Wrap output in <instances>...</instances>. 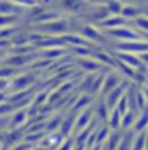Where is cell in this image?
Masks as SVG:
<instances>
[{
	"instance_id": "obj_26",
	"label": "cell",
	"mask_w": 148,
	"mask_h": 150,
	"mask_svg": "<svg viewBox=\"0 0 148 150\" xmlns=\"http://www.w3.org/2000/svg\"><path fill=\"white\" fill-rule=\"evenodd\" d=\"M147 150H148V149H147Z\"/></svg>"
},
{
	"instance_id": "obj_9",
	"label": "cell",
	"mask_w": 148,
	"mask_h": 150,
	"mask_svg": "<svg viewBox=\"0 0 148 150\" xmlns=\"http://www.w3.org/2000/svg\"><path fill=\"white\" fill-rule=\"evenodd\" d=\"M136 112L134 110H127V112L122 115V122H120V129H124V131H127V129H131L132 126H134V122H136Z\"/></svg>"
},
{
	"instance_id": "obj_14",
	"label": "cell",
	"mask_w": 148,
	"mask_h": 150,
	"mask_svg": "<svg viewBox=\"0 0 148 150\" xmlns=\"http://www.w3.org/2000/svg\"><path fill=\"white\" fill-rule=\"evenodd\" d=\"M63 40L70 42V44H77V45H87L89 42L85 40V37H78V35H63Z\"/></svg>"
},
{
	"instance_id": "obj_24",
	"label": "cell",
	"mask_w": 148,
	"mask_h": 150,
	"mask_svg": "<svg viewBox=\"0 0 148 150\" xmlns=\"http://www.w3.org/2000/svg\"><path fill=\"white\" fill-rule=\"evenodd\" d=\"M0 150H4V147H2V142H0Z\"/></svg>"
},
{
	"instance_id": "obj_20",
	"label": "cell",
	"mask_w": 148,
	"mask_h": 150,
	"mask_svg": "<svg viewBox=\"0 0 148 150\" xmlns=\"http://www.w3.org/2000/svg\"><path fill=\"white\" fill-rule=\"evenodd\" d=\"M63 54V49L61 47H54V49H49V52H44L45 58H58Z\"/></svg>"
},
{
	"instance_id": "obj_11",
	"label": "cell",
	"mask_w": 148,
	"mask_h": 150,
	"mask_svg": "<svg viewBox=\"0 0 148 150\" xmlns=\"http://www.w3.org/2000/svg\"><path fill=\"white\" fill-rule=\"evenodd\" d=\"M82 35L85 38H89V40H96V42H101L103 40V35H101V32L99 30H96L94 26H84L82 28Z\"/></svg>"
},
{
	"instance_id": "obj_8",
	"label": "cell",
	"mask_w": 148,
	"mask_h": 150,
	"mask_svg": "<svg viewBox=\"0 0 148 150\" xmlns=\"http://www.w3.org/2000/svg\"><path fill=\"white\" fill-rule=\"evenodd\" d=\"M120 82V75L118 74H110L106 79H105V82H103V87H101V93H103V96H106L108 93H110L111 89L117 86Z\"/></svg>"
},
{
	"instance_id": "obj_22",
	"label": "cell",
	"mask_w": 148,
	"mask_h": 150,
	"mask_svg": "<svg viewBox=\"0 0 148 150\" xmlns=\"http://www.w3.org/2000/svg\"><path fill=\"white\" fill-rule=\"evenodd\" d=\"M11 2H14L16 5H21V7H32V5H35V0H11Z\"/></svg>"
},
{
	"instance_id": "obj_12",
	"label": "cell",
	"mask_w": 148,
	"mask_h": 150,
	"mask_svg": "<svg viewBox=\"0 0 148 150\" xmlns=\"http://www.w3.org/2000/svg\"><path fill=\"white\" fill-rule=\"evenodd\" d=\"M80 67L84 70H87V72H98V70H101V63L96 61V59H91V56L80 59Z\"/></svg>"
},
{
	"instance_id": "obj_16",
	"label": "cell",
	"mask_w": 148,
	"mask_h": 150,
	"mask_svg": "<svg viewBox=\"0 0 148 150\" xmlns=\"http://www.w3.org/2000/svg\"><path fill=\"white\" fill-rule=\"evenodd\" d=\"M134 25H136V28H140V30H143L147 33L148 32V16H138L134 19Z\"/></svg>"
},
{
	"instance_id": "obj_3",
	"label": "cell",
	"mask_w": 148,
	"mask_h": 150,
	"mask_svg": "<svg viewBox=\"0 0 148 150\" xmlns=\"http://www.w3.org/2000/svg\"><path fill=\"white\" fill-rule=\"evenodd\" d=\"M124 89H125V84H122L120 87H113L110 93L105 96V103L108 105V108H115L117 103L120 101V98L124 96Z\"/></svg>"
},
{
	"instance_id": "obj_13",
	"label": "cell",
	"mask_w": 148,
	"mask_h": 150,
	"mask_svg": "<svg viewBox=\"0 0 148 150\" xmlns=\"http://www.w3.org/2000/svg\"><path fill=\"white\" fill-rule=\"evenodd\" d=\"M45 30L49 32V33H52V35H63V32L66 30V23L65 21H54V23H49V25H45Z\"/></svg>"
},
{
	"instance_id": "obj_2",
	"label": "cell",
	"mask_w": 148,
	"mask_h": 150,
	"mask_svg": "<svg viewBox=\"0 0 148 150\" xmlns=\"http://www.w3.org/2000/svg\"><path fill=\"white\" fill-rule=\"evenodd\" d=\"M108 33L115 38H120V40H140V38H141V33L134 32V30L129 28L127 25H125V26H118V28H110Z\"/></svg>"
},
{
	"instance_id": "obj_4",
	"label": "cell",
	"mask_w": 148,
	"mask_h": 150,
	"mask_svg": "<svg viewBox=\"0 0 148 150\" xmlns=\"http://www.w3.org/2000/svg\"><path fill=\"white\" fill-rule=\"evenodd\" d=\"M118 59H122V63H125V65H129L131 68H136V70H140L143 67L141 56H134L132 52H118Z\"/></svg>"
},
{
	"instance_id": "obj_1",
	"label": "cell",
	"mask_w": 148,
	"mask_h": 150,
	"mask_svg": "<svg viewBox=\"0 0 148 150\" xmlns=\"http://www.w3.org/2000/svg\"><path fill=\"white\" fill-rule=\"evenodd\" d=\"M92 113H94V107L91 108V105H89L85 110H82V112L77 113V120H75L73 133H72V134H78L80 131H84V129L91 124V117H92Z\"/></svg>"
},
{
	"instance_id": "obj_15",
	"label": "cell",
	"mask_w": 148,
	"mask_h": 150,
	"mask_svg": "<svg viewBox=\"0 0 148 150\" xmlns=\"http://www.w3.org/2000/svg\"><path fill=\"white\" fill-rule=\"evenodd\" d=\"M125 19H129V18H138L140 16V11L136 9V7H129V5H125V7H122V12H120Z\"/></svg>"
},
{
	"instance_id": "obj_18",
	"label": "cell",
	"mask_w": 148,
	"mask_h": 150,
	"mask_svg": "<svg viewBox=\"0 0 148 150\" xmlns=\"http://www.w3.org/2000/svg\"><path fill=\"white\" fill-rule=\"evenodd\" d=\"M14 21H16V16H12V14H9V16L7 14H2L0 16V28L2 26H7V25H12Z\"/></svg>"
},
{
	"instance_id": "obj_21",
	"label": "cell",
	"mask_w": 148,
	"mask_h": 150,
	"mask_svg": "<svg viewBox=\"0 0 148 150\" xmlns=\"http://www.w3.org/2000/svg\"><path fill=\"white\" fill-rule=\"evenodd\" d=\"M96 58H98L99 61H103V63H108V65H111V67H117V65H113V59H111L108 54H101V52H98Z\"/></svg>"
},
{
	"instance_id": "obj_17",
	"label": "cell",
	"mask_w": 148,
	"mask_h": 150,
	"mask_svg": "<svg viewBox=\"0 0 148 150\" xmlns=\"http://www.w3.org/2000/svg\"><path fill=\"white\" fill-rule=\"evenodd\" d=\"M72 149H73V142H72V138H70V136H65V138L61 140V143H59L54 150H72Z\"/></svg>"
},
{
	"instance_id": "obj_10",
	"label": "cell",
	"mask_w": 148,
	"mask_h": 150,
	"mask_svg": "<svg viewBox=\"0 0 148 150\" xmlns=\"http://www.w3.org/2000/svg\"><path fill=\"white\" fill-rule=\"evenodd\" d=\"M120 122H122V113L118 112V108H111L110 115H108V126H110V129L111 131L118 129Z\"/></svg>"
},
{
	"instance_id": "obj_25",
	"label": "cell",
	"mask_w": 148,
	"mask_h": 150,
	"mask_svg": "<svg viewBox=\"0 0 148 150\" xmlns=\"http://www.w3.org/2000/svg\"><path fill=\"white\" fill-rule=\"evenodd\" d=\"M147 68H148V67H147Z\"/></svg>"
},
{
	"instance_id": "obj_7",
	"label": "cell",
	"mask_w": 148,
	"mask_h": 150,
	"mask_svg": "<svg viewBox=\"0 0 148 150\" xmlns=\"http://www.w3.org/2000/svg\"><path fill=\"white\" fill-rule=\"evenodd\" d=\"M148 127V108H143L140 115L136 117V122H134V126H132V131L134 133H141V131H145Z\"/></svg>"
},
{
	"instance_id": "obj_5",
	"label": "cell",
	"mask_w": 148,
	"mask_h": 150,
	"mask_svg": "<svg viewBox=\"0 0 148 150\" xmlns=\"http://www.w3.org/2000/svg\"><path fill=\"white\" fill-rule=\"evenodd\" d=\"M101 25H103L105 28H108V30H110V28L125 26V25H127V19H125L122 14H120V16H118V14H113L111 18H106V19H103V21H101Z\"/></svg>"
},
{
	"instance_id": "obj_19",
	"label": "cell",
	"mask_w": 148,
	"mask_h": 150,
	"mask_svg": "<svg viewBox=\"0 0 148 150\" xmlns=\"http://www.w3.org/2000/svg\"><path fill=\"white\" fill-rule=\"evenodd\" d=\"M106 7H108V11H110L111 14H120V12H122V5H120L118 2H113V0H111V2H108Z\"/></svg>"
},
{
	"instance_id": "obj_23",
	"label": "cell",
	"mask_w": 148,
	"mask_h": 150,
	"mask_svg": "<svg viewBox=\"0 0 148 150\" xmlns=\"http://www.w3.org/2000/svg\"><path fill=\"white\" fill-rule=\"evenodd\" d=\"M141 59H143V61H148V51L147 52H143V54H141ZM148 65V63H147Z\"/></svg>"
},
{
	"instance_id": "obj_6",
	"label": "cell",
	"mask_w": 148,
	"mask_h": 150,
	"mask_svg": "<svg viewBox=\"0 0 148 150\" xmlns=\"http://www.w3.org/2000/svg\"><path fill=\"white\" fill-rule=\"evenodd\" d=\"M26 120H28V110H26V108H23V110L18 108L16 115H14V117L11 119V122H9V129H18V127H21Z\"/></svg>"
}]
</instances>
